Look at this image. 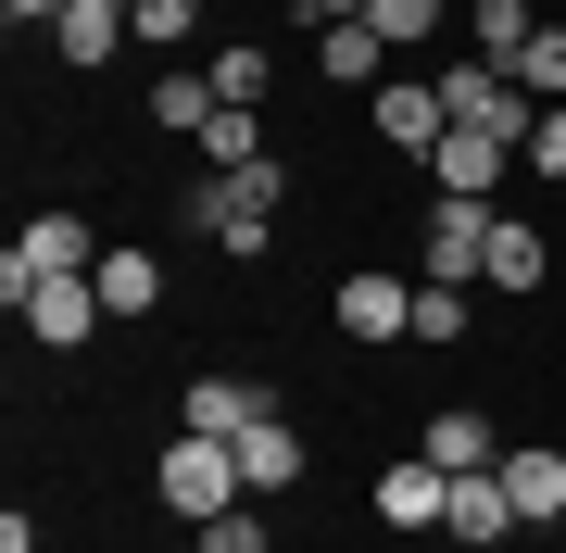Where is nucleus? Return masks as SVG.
Masks as SVG:
<instances>
[{
	"instance_id": "f257e3e1",
	"label": "nucleus",
	"mask_w": 566,
	"mask_h": 553,
	"mask_svg": "<svg viewBox=\"0 0 566 553\" xmlns=\"http://www.w3.org/2000/svg\"><path fill=\"white\" fill-rule=\"evenodd\" d=\"M151 491H164V515L214 529L227 503H252V478H240V440H202V428H177V440H164V466H151Z\"/></svg>"
},
{
	"instance_id": "f03ea898",
	"label": "nucleus",
	"mask_w": 566,
	"mask_h": 553,
	"mask_svg": "<svg viewBox=\"0 0 566 553\" xmlns=\"http://www.w3.org/2000/svg\"><path fill=\"white\" fill-rule=\"evenodd\" d=\"M102 265V240H88V214H25V240L0 252V302H25L39 277H88Z\"/></svg>"
},
{
	"instance_id": "7ed1b4c3",
	"label": "nucleus",
	"mask_w": 566,
	"mask_h": 553,
	"mask_svg": "<svg viewBox=\"0 0 566 553\" xmlns=\"http://www.w3.org/2000/svg\"><path fill=\"white\" fill-rule=\"evenodd\" d=\"M13 315H25V340H39V352H76V340L114 328V315H102V277H39Z\"/></svg>"
},
{
	"instance_id": "20e7f679",
	"label": "nucleus",
	"mask_w": 566,
	"mask_h": 553,
	"mask_svg": "<svg viewBox=\"0 0 566 553\" xmlns=\"http://www.w3.org/2000/svg\"><path fill=\"white\" fill-rule=\"evenodd\" d=\"M327 315H340V340H353V352L416 340V289H403V277H340V289H327Z\"/></svg>"
},
{
	"instance_id": "39448f33",
	"label": "nucleus",
	"mask_w": 566,
	"mask_h": 553,
	"mask_svg": "<svg viewBox=\"0 0 566 553\" xmlns=\"http://www.w3.org/2000/svg\"><path fill=\"white\" fill-rule=\"evenodd\" d=\"M365 114H378V139H390V151H416V164L453 139V114H441V76H390V88H365Z\"/></svg>"
},
{
	"instance_id": "423d86ee",
	"label": "nucleus",
	"mask_w": 566,
	"mask_h": 553,
	"mask_svg": "<svg viewBox=\"0 0 566 553\" xmlns=\"http://www.w3.org/2000/svg\"><path fill=\"white\" fill-rule=\"evenodd\" d=\"M264 415H277L264 377H189V390H177V428H202V440H252Z\"/></svg>"
},
{
	"instance_id": "0eeeda50",
	"label": "nucleus",
	"mask_w": 566,
	"mask_h": 553,
	"mask_svg": "<svg viewBox=\"0 0 566 553\" xmlns=\"http://www.w3.org/2000/svg\"><path fill=\"white\" fill-rule=\"evenodd\" d=\"M428 177H441L453 202H491V189L516 177V139H491V126H453V139L428 151Z\"/></svg>"
},
{
	"instance_id": "6e6552de",
	"label": "nucleus",
	"mask_w": 566,
	"mask_h": 553,
	"mask_svg": "<svg viewBox=\"0 0 566 553\" xmlns=\"http://www.w3.org/2000/svg\"><path fill=\"white\" fill-rule=\"evenodd\" d=\"M491 265V202H453V189H441V202H428V277H479Z\"/></svg>"
},
{
	"instance_id": "1a4fd4ad",
	"label": "nucleus",
	"mask_w": 566,
	"mask_h": 553,
	"mask_svg": "<svg viewBox=\"0 0 566 553\" xmlns=\"http://www.w3.org/2000/svg\"><path fill=\"white\" fill-rule=\"evenodd\" d=\"M126 39H139V0H76V13L51 25V51L76 63V76H102V63H114Z\"/></svg>"
},
{
	"instance_id": "9d476101",
	"label": "nucleus",
	"mask_w": 566,
	"mask_h": 553,
	"mask_svg": "<svg viewBox=\"0 0 566 553\" xmlns=\"http://www.w3.org/2000/svg\"><path fill=\"white\" fill-rule=\"evenodd\" d=\"M428 466H441V478H479V466H504V428H491V415L479 403H441V415H428Z\"/></svg>"
},
{
	"instance_id": "9b49d317",
	"label": "nucleus",
	"mask_w": 566,
	"mask_h": 553,
	"mask_svg": "<svg viewBox=\"0 0 566 553\" xmlns=\"http://www.w3.org/2000/svg\"><path fill=\"white\" fill-rule=\"evenodd\" d=\"M441 541H465V553H491V541H516V503H504V466H479V478H453V503H441Z\"/></svg>"
},
{
	"instance_id": "f8f14e48",
	"label": "nucleus",
	"mask_w": 566,
	"mask_h": 553,
	"mask_svg": "<svg viewBox=\"0 0 566 553\" xmlns=\"http://www.w3.org/2000/svg\"><path fill=\"white\" fill-rule=\"evenodd\" d=\"M504 503H516V529H554V515H566V453L554 440H516L504 453Z\"/></svg>"
},
{
	"instance_id": "ddd939ff",
	"label": "nucleus",
	"mask_w": 566,
	"mask_h": 553,
	"mask_svg": "<svg viewBox=\"0 0 566 553\" xmlns=\"http://www.w3.org/2000/svg\"><path fill=\"white\" fill-rule=\"evenodd\" d=\"M303 466H315V453H303V428H290V415H264V428L240 440V478H252V503H277Z\"/></svg>"
},
{
	"instance_id": "4468645a",
	"label": "nucleus",
	"mask_w": 566,
	"mask_h": 553,
	"mask_svg": "<svg viewBox=\"0 0 566 553\" xmlns=\"http://www.w3.org/2000/svg\"><path fill=\"white\" fill-rule=\"evenodd\" d=\"M441 503H453V478L428 466V453H416V466H390V478H378V529H441Z\"/></svg>"
},
{
	"instance_id": "2eb2a0df",
	"label": "nucleus",
	"mask_w": 566,
	"mask_h": 553,
	"mask_svg": "<svg viewBox=\"0 0 566 553\" xmlns=\"http://www.w3.org/2000/svg\"><path fill=\"white\" fill-rule=\"evenodd\" d=\"M554 277V252H542V226H516V214H491V265H479V289H516V302H528V289H542Z\"/></svg>"
},
{
	"instance_id": "dca6fc26",
	"label": "nucleus",
	"mask_w": 566,
	"mask_h": 553,
	"mask_svg": "<svg viewBox=\"0 0 566 553\" xmlns=\"http://www.w3.org/2000/svg\"><path fill=\"white\" fill-rule=\"evenodd\" d=\"M315 39H327V88H390V39H378V25H315Z\"/></svg>"
},
{
	"instance_id": "f3484780",
	"label": "nucleus",
	"mask_w": 566,
	"mask_h": 553,
	"mask_svg": "<svg viewBox=\"0 0 566 553\" xmlns=\"http://www.w3.org/2000/svg\"><path fill=\"white\" fill-rule=\"evenodd\" d=\"M465 39H479V63H528V39H542V25H528V0H465Z\"/></svg>"
},
{
	"instance_id": "a211bd4d",
	"label": "nucleus",
	"mask_w": 566,
	"mask_h": 553,
	"mask_svg": "<svg viewBox=\"0 0 566 553\" xmlns=\"http://www.w3.org/2000/svg\"><path fill=\"white\" fill-rule=\"evenodd\" d=\"M88 277H102V315H151V302H164V265H151L139 240H126V252H102Z\"/></svg>"
},
{
	"instance_id": "6ab92c4d",
	"label": "nucleus",
	"mask_w": 566,
	"mask_h": 553,
	"mask_svg": "<svg viewBox=\"0 0 566 553\" xmlns=\"http://www.w3.org/2000/svg\"><path fill=\"white\" fill-rule=\"evenodd\" d=\"M151 126H164V139H202V126H214V76H202V63H189V76H151Z\"/></svg>"
},
{
	"instance_id": "aec40b11",
	"label": "nucleus",
	"mask_w": 566,
	"mask_h": 553,
	"mask_svg": "<svg viewBox=\"0 0 566 553\" xmlns=\"http://www.w3.org/2000/svg\"><path fill=\"white\" fill-rule=\"evenodd\" d=\"M202 76H214V102H240V114H264V88H277V51H252V39H227V51L202 63Z\"/></svg>"
},
{
	"instance_id": "412c9836",
	"label": "nucleus",
	"mask_w": 566,
	"mask_h": 553,
	"mask_svg": "<svg viewBox=\"0 0 566 553\" xmlns=\"http://www.w3.org/2000/svg\"><path fill=\"white\" fill-rule=\"evenodd\" d=\"M202 164H214V177H240V164H264V114H240V102H214V126H202Z\"/></svg>"
},
{
	"instance_id": "4be33fe9",
	"label": "nucleus",
	"mask_w": 566,
	"mask_h": 553,
	"mask_svg": "<svg viewBox=\"0 0 566 553\" xmlns=\"http://www.w3.org/2000/svg\"><path fill=\"white\" fill-rule=\"evenodd\" d=\"M416 340H428V352H453V340H465V289H453V277H428V289H416Z\"/></svg>"
},
{
	"instance_id": "5701e85b",
	"label": "nucleus",
	"mask_w": 566,
	"mask_h": 553,
	"mask_svg": "<svg viewBox=\"0 0 566 553\" xmlns=\"http://www.w3.org/2000/svg\"><path fill=\"white\" fill-rule=\"evenodd\" d=\"M189 541H202V553H277V529H264V503H227L214 529H189Z\"/></svg>"
},
{
	"instance_id": "b1692460",
	"label": "nucleus",
	"mask_w": 566,
	"mask_h": 553,
	"mask_svg": "<svg viewBox=\"0 0 566 553\" xmlns=\"http://www.w3.org/2000/svg\"><path fill=\"white\" fill-rule=\"evenodd\" d=\"M365 25H378L390 51H416V39H441V0H365Z\"/></svg>"
},
{
	"instance_id": "393cba45",
	"label": "nucleus",
	"mask_w": 566,
	"mask_h": 553,
	"mask_svg": "<svg viewBox=\"0 0 566 553\" xmlns=\"http://www.w3.org/2000/svg\"><path fill=\"white\" fill-rule=\"evenodd\" d=\"M516 88H528V102H566V25H542V39H528Z\"/></svg>"
},
{
	"instance_id": "a878e982",
	"label": "nucleus",
	"mask_w": 566,
	"mask_h": 553,
	"mask_svg": "<svg viewBox=\"0 0 566 553\" xmlns=\"http://www.w3.org/2000/svg\"><path fill=\"white\" fill-rule=\"evenodd\" d=\"M189 25H202V0H139V51H177Z\"/></svg>"
},
{
	"instance_id": "bb28decb",
	"label": "nucleus",
	"mask_w": 566,
	"mask_h": 553,
	"mask_svg": "<svg viewBox=\"0 0 566 553\" xmlns=\"http://www.w3.org/2000/svg\"><path fill=\"white\" fill-rule=\"evenodd\" d=\"M277 189H290V164L264 151V164H240V177H227V202H240V214H277Z\"/></svg>"
},
{
	"instance_id": "cd10ccee",
	"label": "nucleus",
	"mask_w": 566,
	"mask_h": 553,
	"mask_svg": "<svg viewBox=\"0 0 566 553\" xmlns=\"http://www.w3.org/2000/svg\"><path fill=\"white\" fill-rule=\"evenodd\" d=\"M516 164H528V177H566V102H542V126H528Z\"/></svg>"
},
{
	"instance_id": "c85d7f7f",
	"label": "nucleus",
	"mask_w": 566,
	"mask_h": 553,
	"mask_svg": "<svg viewBox=\"0 0 566 553\" xmlns=\"http://www.w3.org/2000/svg\"><path fill=\"white\" fill-rule=\"evenodd\" d=\"M0 13H13V25H63L76 0H0Z\"/></svg>"
},
{
	"instance_id": "c756f323",
	"label": "nucleus",
	"mask_w": 566,
	"mask_h": 553,
	"mask_svg": "<svg viewBox=\"0 0 566 553\" xmlns=\"http://www.w3.org/2000/svg\"><path fill=\"white\" fill-rule=\"evenodd\" d=\"M290 13H303V25H353L365 0H290Z\"/></svg>"
},
{
	"instance_id": "7c9ffc66",
	"label": "nucleus",
	"mask_w": 566,
	"mask_h": 553,
	"mask_svg": "<svg viewBox=\"0 0 566 553\" xmlns=\"http://www.w3.org/2000/svg\"><path fill=\"white\" fill-rule=\"evenodd\" d=\"M177 553H202V541H177Z\"/></svg>"
}]
</instances>
